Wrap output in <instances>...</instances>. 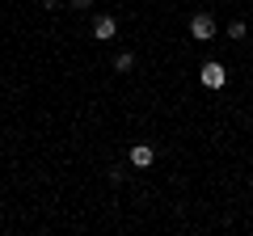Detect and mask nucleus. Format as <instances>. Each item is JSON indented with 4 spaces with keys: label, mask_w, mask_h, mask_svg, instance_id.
Segmentation results:
<instances>
[{
    "label": "nucleus",
    "mask_w": 253,
    "mask_h": 236,
    "mask_svg": "<svg viewBox=\"0 0 253 236\" xmlns=\"http://www.w3.org/2000/svg\"><path fill=\"white\" fill-rule=\"evenodd\" d=\"M190 38H194V42H211V38H215V17H211V13H194V17H190Z\"/></svg>",
    "instance_id": "nucleus-2"
},
{
    "label": "nucleus",
    "mask_w": 253,
    "mask_h": 236,
    "mask_svg": "<svg viewBox=\"0 0 253 236\" xmlns=\"http://www.w3.org/2000/svg\"><path fill=\"white\" fill-rule=\"evenodd\" d=\"M68 9H81V13H84V9H93V0H72Z\"/></svg>",
    "instance_id": "nucleus-7"
},
{
    "label": "nucleus",
    "mask_w": 253,
    "mask_h": 236,
    "mask_svg": "<svg viewBox=\"0 0 253 236\" xmlns=\"http://www.w3.org/2000/svg\"><path fill=\"white\" fill-rule=\"evenodd\" d=\"M114 34H118V17H110V13H101V17L93 21V38H97V42H110Z\"/></svg>",
    "instance_id": "nucleus-3"
},
{
    "label": "nucleus",
    "mask_w": 253,
    "mask_h": 236,
    "mask_svg": "<svg viewBox=\"0 0 253 236\" xmlns=\"http://www.w3.org/2000/svg\"><path fill=\"white\" fill-rule=\"evenodd\" d=\"M126 160L135 164V169H148V164L156 160V152H152V144H135V148H131V156H126Z\"/></svg>",
    "instance_id": "nucleus-4"
},
{
    "label": "nucleus",
    "mask_w": 253,
    "mask_h": 236,
    "mask_svg": "<svg viewBox=\"0 0 253 236\" xmlns=\"http://www.w3.org/2000/svg\"><path fill=\"white\" fill-rule=\"evenodd\" d=\"M42 9H59V0H42Z\"/></svg>",
    "instance_id": "nucleus-8"
},
{
    "label": "nucleus",
    "mask_w": 253,
    "mask_h": 236,
    "mask_svg": "<svg viewBox=\"0 0 253 236\" xmlns=\"http://www.w3.org/2000/svg\"><path fill=\"white\" fill-rule=\"evenodd\" d=\"M199 80L207 84V89H224L228 84V68L219 64V59H207V64L199 68Z\"/></svg>",
    "instance_id": "nucleus-1"
},
{
    "label": "nucleus",
    "mask_w": 253,
    "mask_h": 236,
    "mask_svg": "<svg viewBox=\"0 0 253 236\" xmlns=\"http://www.w3.org/2000/svg\"><path fill=\"white\" fill-rule=\"evenodd\" d=\"M114 68H118V72H131V68H135V55H131V51L114 55Z\"/></svg>",
    "instance_id": "nucleus-5"
},
{
    "label": "nucleus",
    "mask_w": 253,
    "mask_h": 236,
    "mask_svg": "<svg viewBox=\"0 0 253 236\" xmlns=\"http://www.w3.org/2000/svg\"><path fill=\"white\" fill-rule=\"evenodd\" d=\"M228 38H232V42H241V38H245V21H232V26H228Z\"/></svg>",
    "instance_id": "nucleus-6"
}]
</instances>
